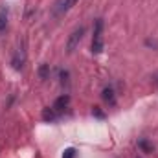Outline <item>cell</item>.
Wrapping results in <instances>:
<instances>
[{
	"label": "cell",
	"mask_w": 158,
	"mask_h": 158,
	"mask_svg": "<svg viewBox=\"0 0 158 158\" xmlns=\"http://www.w3.org/2000/svg\"><path fill=\"white\" fill-rule=\"evenodd\" d=\"M105 48L103 42V19H96L94 22V35H92V52L94 53H101Z\"/></svg>",
	"instance_id": "6da1fadb"
},
{
	"label": "cell",
	"mask_w": 158,
	"mask_h": 158,
	"mask_svg": "<svg viewBox=\"0 0 158 158\" xmlns=\"http://www.w3.org/2000/svg\"><path fill=\"white\" fill-rule=\"evenodd\" d=\"M83 35H85V28H83V26L72 31L70 39H68V42H66V52H68V53H72V52L79 46V42L83 40Z\"/></svg>",
	"instance_id": "7a4b0ae2"
},
{
	"label": "cell",
	"mask_w": 158,
	"mask_h": 158,
	"mask_svg": "<svg viewBox=\"0 0 158 158\" xmlns=\"http://www.w3.org/2000/svg\"><path fill=\"white\" fill-rule=\"evenodd\" d=\"M76 2L77 0H55V4H53V15L55 17H61V15L68 13L76 6Z\"/></svg>",
	"instance_id": "3957f363"
},
{
	"label": "cell",
	"mask_w": 158,
	"mask_h": 158,
	"mask_svg": "<svg viewBox=\"0 0 158 158\" xmlns=\"http://www.w3.org/2000/svg\"><path fill=\"white\" fill-rule=\"evenodd\" d=\"M24 63H26V48H24V42H22V46L15 52V55L11 59V64H13L15 70H20L24 66Z\"/></svg>",
	"instance_id": "277c9868"
},
{
	"label": "cell",
	"mask_w": 158,
	"mask_h": 158,
	"mask_svg": "<svg viewBox=\"0 0 158 158\" xmlns=\"http://www.w3.org/2000/svg\"><path fill=\"white\" fill-rule=\"evenodd\" d=\"M68 105H70V96H66V94H64V96H61V98H57V99H55V103L52 105V109L61 116V114L68 109Z\"/></svg>",
	"instance_id": "5b68a950"
},
{
	"label": "cell",
	"mask_w": 158,
	"mask_h": 158,
	"mask_svg": "<svg viewBox=\"0 0 158 158\" xmlns=\"http://www.w3.org/2000/svg\"><path fill=\"white\" fill-rule=\"evenodd\" d=\"M7 20H9V11L6 6H0V35L6 33L7 30Z\"/></svg>",
	"instance_id": "8992f818"
},
{
	"label": "cell",
	"mask_w": 158,
	"mask_h": 158,
	"mask_svg": "<svg viewBox=\"0 0 158 158\" xmlns=\"http://www.w3.org/2000/svg\"><path fill=\"white\" fill-rule=\"evenodd\" d=\"M103 99H105L110 107H114V105H116V96H114L112 86H105V88H103Z\"/></svg>",
	"instance_id": "52a82bcc"
},
{
	"label": "cell",
	"mask_w": 158,
	"mask_h": 158,
	"mask_svg": "<svg viewBox=\"0 0 158 158\" xmlns=\"http://www.w3.org/2000/svg\"><path fill=\"white\" fill-rule=\"evenodd\" d=\"M42 118L46 119V121H55V119L59 118V114L52 109V107H48V109H44V112H42Z\"/></svg>",
	"instance_id": "ba28073f"
},
{
	"label": "cell",
	"mask_w": 158,
	"mask_h": 158,
	"mask_svg": "<svg viewBox=\"0 0 158 158\" xmlns=\"http://www.w3.org/2000/svg\"><path fill=\"white\" fill-rule=\"evenodd\" d=\"M138 147H140L143 153H153V145H151L147 140H143V138H142V140H138Z\"/></svg>",
	"instance_id": "9c48e42d"
},
{
	"label": "cell",
	"mask_w": 158,
	"mask_h": 158,
	"mask_svg": "<svg viewBox=\"0 0 158 158\" xmlns=\"http://www.w3.org/2000/svg\"><path fill=\"white\" fill-rule=\"evenodd\" d=\"M48 76H50V64H40V68H39V77L44 81V79H48Z\"/></svg>",
	"instance_id": "30bf717a"
},
{
	"label": "cell",
	"mask_w": 158,
	"mask_h": 158,
	"mask_svg": "<svg viewBox=\"0 0 158 158\" xmlns=\"http://www.w3.org/2000/svg\"><path fill=\"white\" fill-rule=\"evenodd\" d=\"M63 158H76V149H66L64 153H63Z\"/></svg>",
	"instance_id": "8fae6325"
},
{
	"label": "cell",
	"mask_w": 158,
	"mask_h": 158,
	"mask_svg": "<svg viewBox=\"0 0 158 158\" xmlns=\"http://www.w3.org/2000/svg\"><path fill=\"white\" fill-rule=\"evenodd\" d=\"M92 112H94V116H98V118H105V114L99 110V107H94V110H92Z\"/></svg>",
	"instance_id": "7c38bea8"
}]
</instances>
